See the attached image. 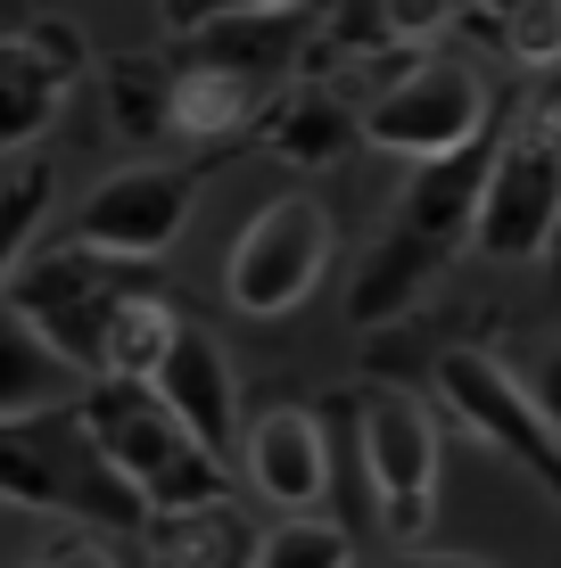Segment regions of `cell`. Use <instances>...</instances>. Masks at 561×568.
Instances as JSON below:
<instances>
[{
  "label": "cell",
  "instance_id": "5b68a950",
  "mask_svg": "<svg viewBox=\"0 0 561 568\" xmlns=\"http://www.w3.org/2000/svg\"><path fill=\"white\" fill-rule=\"evenodd\" d=\"M190 190L199 182H190L182 165H116L83 190L67 240L91 247V256H108V264H158L190 223Z\"/></svg>",
  "mask_w": 561,
  "mask_h": 568
},
{
  "label": "cell",
  "instance_id": "ba28073f",
  "mask_svg": "<svg viewBox=\"0 0 561 568\" xmlns=\"http://www.w3.org/2000/svg\"><path fill=\"white\" fill-rule=\"evenodd\" d=\"M355 454L380 503L397 495H438V413L413 387H372L355 404Z\"/></svg>",
  "mask_w": 561,
  "mask_h": 568
},
{
  "label": "cell",
  "instance_id": "9a60e30c",
  "mask_svg": "<svg viewBox=\"0 0 561 568\" xmlns=\"http://www.w3.org/2000/svg\"><path fill=\"white\" fill-rule=\"evenodd\" d=\"M173 338H182V313H173L166 297H116L108 305V329H100V363H91V379L149 387Z\"/></svg>",
  "mask_w": 561,
  "mask_h": 568
},
{
  "label": "cell",
  "instance_id": "4316f807",
  "mask_svg": "<svg viewBox=\"0 0 561 568\" xmlns=\"http://www.w3.org/2000/svg\"><path fill=\"white\" fill-rule=\"evenodd\" d=\"M397 568H495L479 552H397Z\"/></svg>",
  "mask_w": 561,
  "mask_h": 568
},
{
  "label": "cell",
  "instance_id": "d4e9b609",
  "mask_svg": "<svg viewBox=\"0 0 561 568\" xmlns=\"http://www.w3.org/2000/svg\"><path fill=\"white\" fill-rule=\"evenodd\" d=\"M430 511H438V495H397V503H380V527H389L397 544H413L421 527H430Z\"/></svg>",
  "mask_w": 561,
  "mask_h": 568
},
{
  "label": "cell",
  "instance_id": "30bf717a",
  "mask_svg": "<svg viewBox=\"0 0 561 568\" xmlns=\"http://www.w3.org/2000/svg\"><path fill=\"white\" fill-rule=\"evenodd\" d=\"M248 486H257L273 511H314L331 495V437L305 404H273L248 428Z\"/></svg>",
  "mask_w": 561,
  "mask_h": 568
},
{
  "label": "cell",
  "instance_id": "44dd1931",
  "mask_svg": "<svg viewBox=\"0 0 561 568\" xmlns=\"http://www.w3.org/2000/svg\"><path fill=\"white\" fill-rule=\"evenodd\" d=\"M504 50L520 58V67L553 74L561 67V0H512L504 9Z\"/></svg>",
  "mask_w": 561,
  "mask_h": 568
},
{
  "label": "cell",
  "instance_id": "7c38bea8",
  "mask_svg": "<svg viewBox=\"0 0 561 568\" xmlns=\"http://www.w3.org/2000/svg\"><path fill=\"white\" fill-rule=\"evenodd\" d=\"M488 165H495V132H479V141L454 149V156H430V165H413V182H404V206H397V231L430 240L438 256H447L454 240H471V214H479V190H488Z\"/></svg>",
  "mask_w": 561,
  "mask_h": 568
},
{
  "label": "cell",
  "instance_id": "ac0fdd59",
  "mask_svg": "<svg viewBox=\"0 0 561 568\" xmlns=\"http://www.w3.org/2000/svg\"><path fill=\"white\" fill-rule=\"evenodd\" d=\"M355 132H363V124H347V108L331 100V91H305V100H289V108L273 115V149L298 156V165H331Z\"/></svg>",
  "mask_w": 561,
  "mask_h": 568
},
{
  "label": "cell",
  "instance_id": "cb8c5ba5",
  "mask_svg": "<svg viewBox=\"0 0 561 568\" xmlns=\"http://www.w3.org/2000/svg\"><path fill=\"white\" fill-rule=\"evenodd\" d=\"M520 396H529V413L561 437V346H545L529 371H520Z\"/></svg>",
  "mask_w": 561,
  "mask_h": 568
},
{
  "label": "cell",
  "instance_id": "52a82bcc",
  "mask_svg": "<svg viewBox=\"0 0 561 568\" xmlns=\"http://www.w3.org/2000/svg\"><path fill=\"white\" fill-rule=\"evenodd\" d=\"M561 223V149L537 141L529 124H512L495 141V165H488V190H479V214H471V247L495 264H529L545 256Z\"/></svg>",
  "mask_w": 561,
  "mask_h": 568
},
{
  "label": "cell",
  "instance_id": "83f0119b",
  "mask_svg": "<svg viewBox=\"0 0 561 568\" xmlns=\"http://www.w3.org/2000/svg\"><path fill=\"white\" fill-rule=\"evenodd\" d=\"M537 264H545V281H553V297H561V223H553V240H545V256H537Z\"/></svg>",
  "mask_w": 561,
  "mask_h": 568
},
{
  "label": "cell",
  "instance_id": "8fae6325",
  "mask_svg": "<svg viewBox=\"0 0 561 568\" xmlns=\"http://www.w3.org/2000/svg\"><path fill=\"white\" fill-rule=\"evenodd\" d=\"M91 396V371H74L42 329L0 297V428L17 420H58Z\"/></svg>",
  "mask_w": 561,
  "mask_h": 568
},
{
  "label": "cell",
  "instance_id": "603a6c76",
  "mask_svg": "<svg viewBox=\"0 0 561 568\" xmlns=\"http://www.w3.org/2000/svg\"><path fill=\"white\" fill-rule=\"evenodd\" d=\"M33 214H42V182H17L9 199H0V288H9L17 256L33 247Z\"/></svg>",
  "mask_w": 561,
  "mask_h": 568
},
{
  "label": "cell",
  "instance_id": "9c48e42d",
  "mask_svg": "<svg viewBox=\"0 0 561 568\" xmlns=\"http://www.w3.org/2000/svg\"><path fill=\"white\" fill-rule=\"evenodd\" d=\"M149 396H158L166 413L182 420L216 462H231V445H240V379H231V355L207 338V329L182 322V338L166 346V363H158V379H149Z\"/></svg>",
  "mask_w": 561,
  "mask_h": 568
},
{
  "label": "cell",
  "instance_id": "8992f818",
  "mask_svg": "<svg viewBox=\"0 0 561 568\" xmlns=\"http://www.w3.org/2000/svg\"><path fill=\"white\" fill-rule=\"evenodd\" d=\"M430 379H438L447 413L471 428V437H488L495 454H512V462L561 503V437L529 413V396H520V371H504L495 355H479V346H447V355L430 363Z\"/></svg>",
  "mask_w": 561,
  "mask_h": 568
},
{
  "label": "cell",
  "instance_id": "6da1fadb",
  "mask_svg": "<svg viewBox=\"0 0 561 568\" xmlns=\"http://www.w3.org/2000/svg\"><path fill=\"white\" fill-rule=\"evenodd\" d=\"M74 420H83L91 454L149 503V519H158V511H190V503H223V462L207 454L149 387L91 379V396L74 404Z\"/></svg>",
  "mask_w": 561,
  "mask_h": 568
},
{
  "label": "cell",
  "instance_id": "d6986e66",
  "mask_svg": "<svg viewBox=\"0 0 561 568\" xmlns=\"http://www.w3.org/2000/svg\"><path fill=\"white\" fill-rule=\"evenodd\" d=\"M149 527H158V552H166V568H216V560L231 552V544H240V536H231V511H223V503L158 511Z\"/></svg>",
  "mask_w": 561,
  "mask_h": 568
},
{
  "label": "cell",
  "instance_id": "7a4b0ae2",
  "mask_svg": "<svg viewBox=\"0 0 561 568\" xmlns=\"http://www.w3.org/2000/svg\"><path fill=\"white\" fill-rule=\"evenodd\" d=\"M331 256H339V223L314 190H281L273 206L248 214V231L231 240L223 256V297L231 313L248 322H281L331 281Z\"/></svg>",
  "mask_w": 561,
  "mask_h": 568
},
{
  "label": "cell",
  "instance_id": "7402d4cb",
  "mask_svg": "<svg viewBox=\"0 0 561 568\" xmlns=\"http://www.w3.org/2000/svg\"><path fill=\"white\" fill-rule=\"evenodd\" d=\"M372 9V33L380 42H430L462 17V0H363Z\"/></svg>",
  "mask_w": 561,
  "mask_h": 568
},
{
  "label": "cell",
  "instance_id": "4fadbf2b",
  "mask_svg": "<svg viewBox=\"0 0 561 568\" xmlns=\"http://www.w3.org/2000/svg\"><path fill=\"white\" fill-rule=\"evenodd\" d=\"M67 50V33H9L0 42V156L9 149H33L42 132L58 124V108H67V74H74V58H58Z\"/></svg>",
  "mask_w": 561,
  "mask_h": 568
},
{
  "label": "cell",
  "instance_id": "484cf974",
  "mask_svg": "<svg viewBox=\"0 0 561 568\" xmlns=\"http://www.w3.org/2000/svg\"><path fill=\"white\" fill-rule=\"evenodd\" d=\"M26 568H116V552H100V544H67V552H42Z\"/></svg>",
  "mask_w": 561,
  "mask_h": 568
},
{
  "label": "cell",
  "instance_id": "ffe728a7",
  "mask_svg": "<svg viewBox=\"0 0 561 568\" xmlns=\"http://www.w3.org/2000/svg\"><path fill=\"white\" fill-rule=\"evenodd\" d=\"M257 568H355V536L339 519H281L257 544Z\"/></svg>",
  "mask_w": 561,
  "mask_h": 568
},
{
  "label": "cell",
  "instance_id": "e0dca14e",
  "mask_svg": "<svg viewBox=\"0 0 561 568\" xmlns=\"http://www.w3.org/2000/svg\"><path fill=\"white\" fill-rule=\"evenodd\" d=\"M430 272H438V247L389 223V240L372 247V264H363V281H355V322H363V329L404 322V305L430 288Z\"/></svg>",
  "mask_w": 561,
  "mask_h": 568
},
{
  "label": "cell",
  "instance_id": "277c9868",
  "mask_svg": "<svg viewBox=\"0 0 561 568\" xmlns=\"http://www.w3.org/2000/svg\"><path fill=\"white\" fill-rule=\"evenodd\" d=\"M17 313H26L33 329L67 355L74 371H91L100 363V329H108V305L124 297L116 288V264L108 256H91V247H74V240H33L26 256H17L9 272V288H0Z\"/></svg>",
  "mask_w": 561,
  "mask_h": 568
},
{
  "label": "cell",
  "instance_id": "3957f363",
  "mask_svg": "<svg viewBox=\"0 0 561 568\" xmlns=\"http://www.w3.org/2000/svg\"><path fill=\"white\" fill-rule=\"evenodd\" d=\"M479 132H495L488 124V83H479V67H462V58H421L413 74H397V83L363 108V141L389 149V156H413V165L471 149Z\"/></svg>",
  "mask_w": 561,
  "mask_h": 568
},
{
  "label": "cell",
  "instance_id": "2e32d148",
  "mask_svg": "<svg viewBox=\"0 0 561 568\" xmlns=\"http://www.w3.org/2000/svg\"><path fill=\"white\" fill-rule=\"evenodd\" d=\"M298 33L305 17H223V26L190 33V58L182 67H231V74H257V83H273V74L298 58Z\"/></svg>",
  "mask_w": 561,
  "mask_h": 568
},
{
  "label": "cell",
  "instance_id": "5bb4252c",
  "mask_svg": "<svg viewBox=\"0 0 561 568\" xmlns=\"http://www.w3.org/2000/svg\"><path fill=\"white\" fill-rule=\"evenodd\" d=\"M248 115H264V83L231 67H173L166 83V132L182 141H216V132H240Z\"/></svg>",
  "mask_w": 561,
  "mask_h": 568
}]
</instances>
